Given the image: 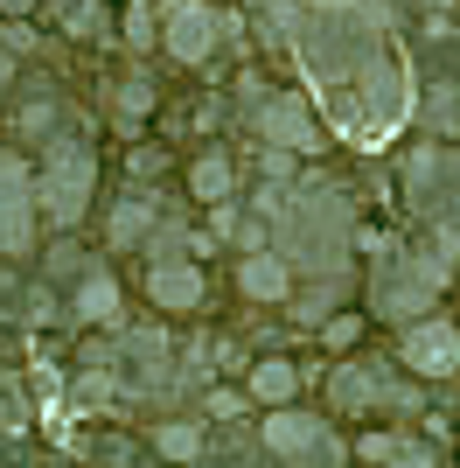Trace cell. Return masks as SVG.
<instances>
[{
	"mask_svg": "<svg viewBox=\"0 0 460 468\" xmlns=\"http://www.w3.org/2000/svg\"><path fill=\"white\" fill-rule=\"evenodd\" d=\"M49 21H57L63 36H105V7L98 0H42Z\"/></svg>",
	"mask_w": 460,
	"mask_h": 468,
	"instance_id": "obj_29",
	"label": "cell"
},
{
	"mask_svg": "<svg viewBox=\"0 0 460 468\" xmlns=\"http://www.w3.org/2000/svg\"><path fill=\"white\" fill-rule=\"evenodd\" d=\"M36 245V176L15 147H0V259H21Z\"/></svg>",
	"mask_w": 460,
	"mask_h": 468,
	"instance_id": "obj_10",
	"label": "cell"
},
{
	"mask_svg": "<svg viewBox=\"0 0 460 468\" xmlns=\"http://www.w3.org/2000/svg\"><path fill=\"white\" fill-rule=\"evenodd\" d=\"M216 42H224V7H210V0H168L161 7V49L174 63L203 70L216 57Z\"/></svg>",
	"mask_w": 460,
	"mask_h": 468,
	"instance_id": "obj_9",
	"label": "cell"
},
{
	"mask_svg": "<svg viewBox=\"0 0 460 468\" xmlns=\"http://www.w3.org/2000/svg\"><path fill=\"white\" fill-rule=\"evenodd\" d=\"M356 454L363 462H433V448H425L419 433H363Z\"/></svg>",
	"mask_w": 460,
	"mask_h": 468,
	"instance_id": "obj_26",
	"label": "cell"
},
{
	"mask_svg": "<svg viewBox=\"0 0 460 468\" xmlns=\"http://www.w3.org/2000/svg\"><path fill=\"white\" fill-rule=\"evenodd\" d=\"M7 78H15V57H7V49H0V91H7Z\"/></svg>",
	"mask_w": 460,
	"mask_h": 468,
	"instance_id": "obj_40",
	"label": "cell"
},
{
	"mask_svg": "<svg viewBox=\"0 0 460 468\" xmlns=\"http://www.w3.org/2000/svg\"><path fill=\"white\" fill-rule=\"evenodd\" d=\"M314 335H321L328 350L342 356V350H349V343H356V335H363V322H356V314H342V308H335V314H328V322H321V329H314Z\"/></svg>",
	"mask_w": 460,
	"mask_h": 468,
	"instance_id": "obj_35",
	"label": "cell"
},
{
	"mask_svg": "<svg viewBox=\"0 0 460 468\" xmlns=\"http://www.w3.org/2000/svg\"><path fill=\"white\" fill-rule=\"evenodd\" d=\"M174 252H189V224H182V217H161L147 231V259H174Z\"/></svg>",
	"mask_w": 460,
	"mask_h": 468,
	"instance_id": "obj_33",
	"label": "cell"
},
{
	"mask_svg": "<svg viewBox=\"0 0 460 468\" xmlns=\"http://www.w3.org/2000/svg\"><path fill=\"white\" fill-rule=\"evenodd\" d=\"M0 433H28V399L15 385H0Z\"/></svg>",
	"mask_w": 460,
	"mask_h": 468,
	"instance_id": "obj_36",
	"label": "cell"
},
{
	"mask_svg": "<svg viewBox=\"0 0 460 468\" xmlns=\"http://www.w3.org/2000/svg\"><path fill=\"white\" fill-rule=\"evenodd\" d=\"M419 119H425V133H433V140H446V133L460 140V91H425Z\"/></svg>",
	"mask_w": 460,
	"mask_h": 468,
	"instance_id": "obj_30",
	"label": "cell"
},
{
	"mask_svg": "<svg viewBox=\"0 0 460 468\" xmlns=\"http://www.w3.org/2000/svg\"><path fill=\"white\" fill-rule=\"evenodd\" d=\"M237 293H245V301H258V308H287L293 301V266L279 252H245L237 259Z\"/></svg>",
	"mask_w": 460,
	"mask_h": 468,
	"instance_id": "obj_15",
	"label": "cell"
},
{
	"mask_svg": "<svg viewBox=\"0 0 460 468\" xmlns=\"http://www.w3.org/2000/svg\"><path fill=\"white\" fill-rule=\"evenodd\" d=\"M349 280H356V273H342V280H307V287H300V280H293V301H287V308H293V322H307V329H321L328 314L342 308Z\"/></svg>",
	"mask_w": 460,
	"mask_h": 468,
	"instance_id": "obj_21",
	"label": "cell"
},
{
	"mask_svg": "<svg viewBox=\"0 0 460 468\" xmlns=\"http://www.w3.org/2000/svg\"><path fill=\"white\" fill-rule=\"evenodd\" d=\"M189 196H195V203H224V196H237V161H230L224 147H203V154L189 161Z\"/></svg>",
	"mask_w": 460,
	"mask_h": 468,
	"instance_id": "obj_20",
	"label": "cell"
},
{
	"mask_svg": "<svg viewBox=\"0 0 460 468\" xmlns=\"http://www.w3.org/2000/svg\"><path fill=\"white\" fill-rule=\"evenodd\" d=\"M70 322H77V329L119 322V273H105V266H84V273L70 280Z\"/></svg>",
	"mask_w": 460,
	"mask_h": 468,
	"instance_id": "obj_17",
	"label": "cell"
},
{
	"mask_svg": "<svg viewBox=\"0 0 460 468\" xmlns=\"http://www.w3.org/2000/svg\"><path fill=\"white\" fill-rule=\"evenodd\" d=\"M272 252L293 266V280H342L356 273L349 252H356V224H349V203L328 182H293L272 210Z\"/></svg>",
	"mask_w": 460,
	"mask_h": 468,
	"instance_id": "obj_1",
	"label": "cell"
},
{
	"mask_svg": "<svg viewBox=\"0 0 460 468\" xmlns=\"http://www.w3.org/2000/svg\"><path fill=\"white\" fill-rule=\"evenodd\" d=\"M84 462H140V448L126 433H91V441H84Z\"/></svg>",
	"mask_w": 460,
	"mask_h": 468,
	"instance_id": "obj_34",
	"label": "cell"
},
{
	"mask_svg": "<svg viewBox=\"0 0 460 468\" xmlns=\"http://www.w3.org/2000/svg\"><path fill=\"white\" fill-rule=\"evenodd\" d=\"M293 49L314 78L335 91V84H356L363 63L383 57V15L377 0H349V7H307L300 28H293Z\"/></svg>",
	"mask_w": 460,
	"mask_h": 468,
	"instance_id": "obj_2",
	"label": "cell"
},
{
	"mask_svg": "<svg viewBox=\"0 0 460 468\" xmlns=\"http://www.w3.org/2000/svg\"><path fill=\"white\" fill-rule=\"evenodd\" d=\"M203 462H266V441H258V433H245L237 420H224V427L210 433Z\"/></svg>",
	"mask_w": 460,
	"mask_h": 468,
	"instance_id": "obj_27",
	"label": "cell"
},
{
	"mask_svg": "<svg viewBox=\"0 0 460 468\" xmlns=\"http://www.w3.org/2000/svg\"><path fill=\"white\" fill-rule=\"evenodd\" d=\"M15 133L21 140H49V133H63V91L57 84H28V91H21V105H15Z\"/></svg>",
	"mask_w": 460,
	"mask_h": 468,
	"instance_id": "obj_18",
	"label": "cell"
},
{
	"mask_svg": "<svg viewBox=\"0 0 460 468\" xmlns=\"http://www.w3.org/2000/svg\"><path fill=\"white\" fill-rule=\"evenodd\" d=\"M307 7H349V0H307Z\"/></svg>",
	"mask_w": 460,
	"mask_h": 468,
	"instance_id": "obj_41",
	"label": "cell"
},
{
	"mask_svg": "<svg viewBox=\"0 0 460 468\" xmlns=\"http://www.w3.org/2000/svg\"><path fill=\"white\" fill-rule=\"evenodd\" d=\"M419 78H425V91H460V28L454 21H425L419 28Z\"/></svg>",
	"mask_w": 460,
	"mask_h": 468,
	"instance_id": "obj_16",
	"label": "cell"
},
{
	"mask_svg": "<svg viewBox=\"0 0 460 468\" xmlns=\"http://www.w3.org/2000/svg\"><path fill=\"white\" fill-rule=\"evenodd\" d=\"M161 217H168V203H161L147 182H140V189H119L112 203H105V245H112V252H140Z\"/></svg>",
	"mask_w": 460,
	"mask_h": 468,
	"instance_id": "obj_12",
	"label": "cell"
},
{
	"mask_svg": "<svg viewBox=\"0 0 460 468\" xmlns=\"http://www.w3.org/2000/svg\"><path fill=\"white\" fill-rule=\"evenodd\" d=\"M245 391L258 406H293V399H300V364H293V356H258L251 378H245Z\"/></svg>",
	"mask_w": 460,
	"mask_h": 468,
	"instance_id": "obj_19",
	"label": "cell"
},
{
	"mask_svg": "<svg viewBox=\"0 0 460 468\" xmlns=\"http://www.w3.org/2000/svg\"><path fill=\"white\" fill-rule=\"evenodd\" d=\"M258 441H266V462H293V468H335V462H349V441L328 427L321 412H300V406H272L266 427H258Z\"/></svg>",
	"mask_w": 460,
	"mask_h": 468,
	"instance_id": "obj_7",
	"label": "cell"
},
{
	"mask_svg": "<svg viewBox=\"0 0 460 468\" xmlns=\"http://www.w3.org/2000/svg\"><path fill=\"white\" fill-rule=\"evenodd\" d=\"M91 196H98V154H91V140L49 133V140H42V168H36V210L49 217L57 231H70L77 217L91 210Z\"/></svg>",
	"mask_w": 460,
	"mask_h": 468,
	"instance_id": "obj_4",
	"label": "cell"
},
{
	"mask_svg": "<svg viewBox=\"0 0 460 468\" xmlns=\"http://www.w3.org/2000/svg\"><path fill=\"white\" fill-rule=\"evenodd\" d=\"M328 406L335 412H398V420H412V412L425 406V391L404 385L391 364H335V371H328Z\"/></svg>",
	"mask_w": 460,
	"mask_h": 468,
	"instance_id": "obj_8",
	"label": "cell"
},
{
	"mask_svg": "<svg viewBox=\"0 0 460 468\" xmlns=\"http://www.w3.org/2000/svg\"><path fill=\"white\" fill-rule=\"evenodd\" d=\"M210 448V433L195 427V420H168V427H153V454H168V462H203Z\"/></svg>",
	"mask_w": 460,
	"mask_h": 468,
	"instance_id": "obj_25",
	"label": "cell"
},
{
	"mask_svg": "<svg viewBox=\"0 0 460 468\" xmlns=\"http://www.w3.org/2000/svg\"><path fill=\"white\" fill-rule=\"evenodd\" d=\"M147 112H153V78L147 70H126V78L112 84V126L133 133V126H147Z\"/></svg>",
	"mask_w": 460,
	"mask_h": 468,
	"instance_id": "obj_22",
	"label": "cell"
},
{
	"mask_svg": "<svg viewBox=\"0 0 460 468\" xmlns=\"http://www.w3.org/2000/svg\"><path fill=\"white\" fill-rule=\"evenodd\" d=\"M398 364L412 378H454L460 371V329L446 322V314H419V322H404Z\"/></svg>",
	"mask_w": 460,
	"mask_h": 468,
	"instance_id": "obj_11",
	"label": "cell"
},
{
	"mask_svg": "<svg viewBox=\"0 0 460 468\" xmlns=\"http://www.w3.org/2000/svg\"><path fill=\"white\" fill-rule=\"evenodd\" d=\"M15 322H21V329H57V322H70V308L57 301V287H49V280H36V287H21Z\"/></svg>",
	"mask_w": 460,
	"mask_h": 468,
	"instance_id": "obj_24",
	"label": "cell"
},
{
	"mask_svg": "<svg viewBox=\"0 0 460 468\" xmlns=\"http://www.w3.org/2000/svg\"><path fill=\"white\" fill-rule=\"evenodd\" d=\"M349 98H356V105H363V126H391V119H398V105H404V78H398V63L391 57H370L363 63V78L349 84Z\"/></svg>",
	"mask_w": 460,
	"mask_h": 468,
	"instance_id": "obj_14",
	"label": "cell"
},
{
	"mask_svg": "<svg viewBox=\"0 0 460 468\" xmlns=\"http://www.w3.org/2000/svg\"><path fill=\"white\" fill-rule=\"evenodd\" d=\"M258 7V42L266 49H293V28H300L307 0H251Z\"/></svg>",
	"mask_w": 460,
	"mask_h": 468,
	"instance_id": "obj_23",
	"label": "cell"
},
{
	"mask_svg": "<svg viewBox=\"0 0 460 468\" xmlns=\"http://www.w3.org/2000/svg\"><path fill=\"white\" fill-rule=\"evenodd\" d=\"M126 168H133L140 182H153V176H161V168H168V154H161V147H140V154L126 161Z\"/></svg>",
	"mask_w": 460,
	"mask_h": 468,
	"instance_id": "obj_38",
	"label": "cell"
},
{
	"mask_svg": "<svg viewBox=\"0 0 460 468\" xmlns=\"http://www.w3.org/2000/svg\"><path fill=\"white\" fill-rule=\"evenodd\" d=\"M210 412L216 420H237V412H245V391H210Z\"/></svg>",
	"mask_w": 460,
	"mask_h": 468,
	"instance_id": "obj_39",
	"label": "cell"
},
{
	"mask_svg": "<svg viewBox=\"0 0 460 468\" xmlns=\"http://www.w3.org/2000/svg\"><path fill=\"white\" fill-rule=\"evenodd\" d=\"M147 293H153L161 314H195L203 293H210V280H203V266L189 252H174V259H147Z\"/></svg>",
	"mask_w": 460,
	"mask_h": 468,
	"instance_id": "obj_13",
	"label": "cell"
},
{
	"mask_svg": "<svg viewBox=\"0 0 460 468\" xmlns=\"http://www.w3.org/2000/svg\"><path fill=\"white\" fill-rule=\"evenodd\" d=\"M363 280H370V308L404 329V322L433 314V301L454 287V259H440L433 245H377V266Z\"/></svg>",
	"mask_w": 460,
	"mask_h": 468,
	"instance_id": "obj_3",
	"label": "cell"
},
{
	"mask_svg": "<svg viewBox=\"0 0 460 468\" xmlns=\"http://www.w3.org/2000/svg\"><path fill=\"white\" fill-rule=\"evenodd\" d=\"M0 49H7V57H28V49H36V28H28V21H7Z\"/></svg>",
	"mask_w": 460,
	"mask_h": 468,
	"instance_id": "obj_37",
	"label": "cell"
},
{
	"mask_svg": "<svg viewBox=\"0 0 460 468\" xmlns=\"http://www.w3.org/2000/svg\"><path fill=\"white\" fill-rule=\"evenodd\" d=\"M404 203H412V217L446 224L460 238V147H440V140L412 147L404 154Z\"/></svg>",
	"mask_w": 460,
	"mask_h": 468,
	"instance_id": "obj_6",
	"label": "cell"
},
{
	"mask_svg": "<svg viewBox=\"0 0 460 468\" xmlns=\"http://www.w3.org/2000/svg\"><path fill=\"white\" fill-rule=\"evenodd\" d=\"M126 42H133V49H161V7H153V0H133V7H126Z\"/></svg>",
	"mask_w": 460,
	"mask_h": 468,
	"instance_id": "obj_31",
	"label": "cell"
},
{
	"mask_svg": "<svg viewBox=\"0 0 460 468\" xmlns=\"http://www.w3.org/2000/svg\"><path fill=\"white\" fill-rule=\"evenodd\" d=\"M70 391L84 399V406H112L119 391H126V364H84Z\"/></svg>",
	"mask_w": 460,
	"mask_h": 468,
	"instance_id": "obj_28",
	"label": "cell"
},
{
	"mask_svg": "<svg viewBox=\"0 0 460 468\" xmlns=\"http://www.w3.org/2000/svg\"><path fill=\"white\" fill-rule=\"evenodd\" d=\"M237 98H245V126L266 147H287V154H321V119L307 112V98H293V91H272V84H258V78H245L237 84Z\"/></svg>",
	"mask_w": 460,
	"mask_h": 468,
	"instance_id": "obj_5",
	"label": "cell"
},
{
	"mask_svg": "<svg viewBox=\"0 0 460 468\" xmlns=\"http://www.w3.org/2000/svg\"><path fill=\"white\" fill-rule=\"evenodd\" d=\"M84 266H91V259L77 252L70 238H63V245H49V259H42V280H49V287H70L77 273H84Z\"/></svg>",
	"mask_w": 460,
	"mask_h": 468,
	"instance_id": "obj_32",
	"label": "cell"
}]
</instances>
